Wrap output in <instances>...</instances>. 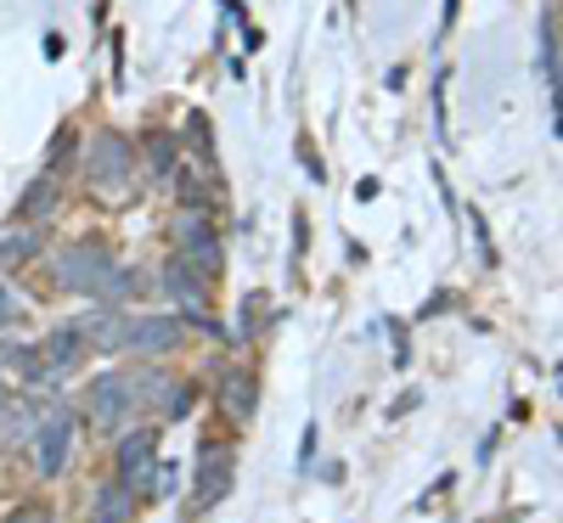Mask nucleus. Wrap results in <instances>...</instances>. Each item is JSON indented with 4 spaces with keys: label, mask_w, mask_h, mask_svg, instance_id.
Listing matches in <instances>:
<instances>
[{
    "label": "nucleus",
    "mask_w": 563,
    "mask_h": 523,
    "mask_svg": "<svg viewBox=\"0 0 563 523\" xmlns=\"http://www.w3.org/2000/svg\"><path fill=\"white\" fill-rule=\"evenodd\" d=\"M85 175H90V186L108 198V203H119V198H130V180H135V147L119 135V130H102L97 141H90V153H85Z\"/></svg>",
    "instance_id": "f03ea898"
},
{
    "label": "nucleus",
    "mask_w": 563,
    "mask_h": 523,
    "mask_svg": "<svg viewBox=\"0 0 563 523\" xmlns=\"http://www.w3.org/2000/svg\"><path fill=\"white\" fill-rule=\"evenodd\" d=\"M220 405L238 416V422H249L254 405H260V383H254L249 371H225V377H220Z\"/></svg>",
    "instance_id": "ddd939ff"
},
{
    "label": "nucleus",
    "mask_w": 563,
    "mask_h": 523,
    "mask_svg": "<svg viewBox=\"0 0 563 523\" xmlns=\"http://www.w3.org/2000/svg\"><path fill=\"white\" fill-rule=\"evenodd\" d=\"M113 461H119V485H124V490L147 485L153 467H158V434H153V427H135V434H124V445H119Z\"/></svg>",
    "instance_id": "423d86ee"
},
{
    "label": "nucleus",
    "mask_w": 563,
    "mask_h": 523,
    "mask_svg": "<svg viewBox=\"0 0 563 523\" xmlns=\"http://www.w3.org/2000/svg\"><path fill=\"white\" fill-rule=\"evenodd\" d=\"M175 248H180V259L192 265L203 281L220 276V236H214V225H209L198 209H186V214L175 220Z\"/></svg>",
    "instance_id": "20e7f679"
},
{
    "label": "nucleus",
    "mask_w": 563,
    "mask_h": 523,
    "mask_svg": "<svg viewBox=\"0 0 563 523\" xmlns=\"http://www.w3.org/2000/svg\"><path fill=\"white\" fill-rule=\"evenodd\" d=\"M74 326H79V338H85L90 349H102V355H119V349H124V332H130V321H124L113 304L90 310V315H79Z\"/></svg>",
    "instance_id": "9b49d317"
},
{
    "label": "nucleus",
    "mask_w": 563,
    "mask_h": 523,
    "mask_svg": "<svg viewBox=\"0 0 563 523\" xmlns=\"http://www.w3.org/2000/svg\"><path fill=\"white\" fill-rule=\"evenodd\" d=\"M85 405H90V422L119 427V422H124V411H135V405H141V400H135V377H124V371H102L97 383L85 389Z\"/></svg>",
    "instance_id": "39448f33"
},
{
    "label": "nucleus",
    "mask_w": 563,
    "mask_h": 523,
    "mask_svg": "<svg viewBox=\"0 0 563 523\" xmlns=\"http://www.w3.org/2000/svg\"><path fill=\"white\" fill-rule=\"evenodd\" d=\"M52 209H57V180H52V175H40L29 192H23V214H29V220H45Z\"/></svg>",
    "instance_id": "2eb2a0df"
},
{
    "label": "nucleus",
    "mask_w": 563,
    "mask_h": 523,
    "mask_svg": "<svg viewBox=\"0 0 563 523\" xmlns=\"http://www.w3.org/2000/svg\"><path fill=\"white\" fill-rule=\"evenodd\" d=\"M124 518H130V490L108 485V490H97V507H90L85 523H124Z\"/></svg>",
    "instance_id": "4468645a"
},
{
    "label": "nucleus",
    "mask_w": 563,
    "mask_h": 523,
    "mask_svg": "<svg viewBox=\"0 0 563 523\" xmlns=\"http://www.w3.org/2000/svg\"><path fill=\"white\" fill-rule=\"evenodd\" d=\"M147 153H153V169L169 180V175H175V164H180V153H175V135H153V141H147Z\"/></svg>",
    "instance_id": "dca6fc26"
},
{
    "label": "nucleus",
    "mask_w": 563,
    "mask_h": 523,
    "mask_svg": "<svg viewBox=\"0 0 563 523\" xmlns=\"http://www.w3.org/2000/svg\"><path fill=\"white\" fill-rule=\"evenodd\" d=\"M153 490H158V496H175V467H169V472H153Z\"/></svg>",
    "instance_id": "aec40b11"
},
{
    "label": "nucleus",
    "mask_w": 563,
    "mask_h": 523,
    "mask_svg": "<svg viewBox=\"0 0 563 523\" xmlns=\"http://www.w3.org/2000/svg\"><path fill=\"white\" fill-rule=\"evenodd\" d=\"M164 293L192 315V321H203V326H214V315H209V293H203V276L186 265V259H175V265H164Z\"/></svg>",
    "instance_id": "1a4fd4ad"
},
{
    "label": "nucleus",
    "mask_w": 563,
    "mask_h": 523,
    "mask_svg": "<svg viewBox=\"0 0 563 523\" xmlns=\"http://www.w3.org/2000/svg\"><path fill=\"white\" fill-rule=\"evenodd\" d=\"M29 445H34L29 456H34L40 479H57V472L68 467V456H74V411H68V405H45Z\"/></svg>",
    "instance_id": "7ed1b4c3"
},
{
    "label": "nucleus",
    "mask_w": 563,
    "mask_h": 523,
    "mask_svg": "<svg viewBox=\"0 0 563 523\" xmlns=\"http://www.w3.org/2000/svg\"><path fill=\"white\" fill-rule=\"evenodd\" d=\"M231 472H238V456H231V445H203L198 456V507H214L231 496Z\"/></svg>",
    "instance_id": "6e6552de"
},
{
    "label": "nucleus",
    "mask_w": 563,
    "mask_h": 523,
    "mask_svg": "<svg viewBox=\"0 0 563 523\" xmlns=\"http://www.w3.org/2000/svg\"><path fill=\"white\" fill-rule=\"evenodd\" d=\"M260 321H265V299H260V293H249V304H243V332H254Z\"/></svg>",
    "instance_id": "a211bd4d"
},
{
    "label": "nucleus",
    "mask_w": 563,
    "mask_h": 523,
    "mask_svg": "<svg viewBox=\"0 0 563 523\" xmlns=\"http://www.w3.org/2000/svg\"><path fill=\"white\" fill-rule=\"evenodd\" d=\"M135 400H147V405L164 411L169 422H180L186 411H192V389L175 383V377H164V371H147V377H141V383H135Z\"/></svg>",
    "instance_id": "9d476101"
},
{
    "label": "nucleus",
    "mask_w": 563,
    "mask_h": 523,
    "mask_svg": "<svg viewBox=\"0 0 563 523\" xmlns=\"http://www.w3.org/2000/svg\"><path fill=\"white\" fill-rule=\"evenodd\" d=\"M0 405H7V389H0Z\"/></svg>",
    "instance_id": "412c9836"
},
{
    "label": "nucleus",
    "mask_w": 563,
    "mask_h": 523,
    "mask_svg": "<svg viewBox=\"0 0 563 523\" xmlns=\"http://www.w3.org/2000/svg\"><path fill=\"white\" fill-rule=\"evenodd\" d=\"M90 344L79 338V326H57L52 338H45V349H40V360H45V371L52 377H63V371H74L79 366V355H85Z\"/></svg>",
    "instance_id": "f8f14e48"
},
{
    "label": "nucleus",
    "mask_w": 563,
    "mask_h": 523,
    "mask_svg": "<svg viewBox=\"0 0 563 523\" xmlns=\"http://www.w3.org/2000/svg\"><path fill=\"white\" fill-rule=\"evenodd\" d=\"M23 254H34V236H12V243H0V259H7V265H18Z\"/></svg>",
    "instance_id": "f3484780"
},
{
    "label": "nucleus",
    "mask_w": 563,
    "mask_h": 523,
    "mask_svg": "<svg viewBox=\"0 0 563 523\" xmlns=\"http://www.w3.org/2000/svg\"><path fill=\"white\" fill-rule=\"evenodd\" d=\"M12 321H18V299H12L7 288H0V332H7Z\"/></svg>",
    "instance_id": "6ab92c4d"
},
{
    "label": "nucleus",
    "mask_w": 563,
    "mask_h": 523,
    "mask_svg": "<svg viewBox=\"0 0 563 523\" xmlns=\"http://www.w3.org/2000/svg\"><path fill=\"white\" fill-rule=\"evenodd\" d=\"M57 281H63L68 293H85V299H124V293L135 288V276H130L108 248H97V243L68 248V254L57 259Z\"/></svg>",
    "instance_id": "f257e3e1"
},
{
    "label": "nucleus",
    "mask_w": 563,
    "mask_h": 523,
    "mask_svg": "<svg viewBox=\"0 0 563 523\" xmlns=\"http://www.w3.org/2000/svg\"><path fill=\"white\" fill-rule=\"evenodd\" d=\"M175 344H180V321H175V315H135L130 332H124V349L141 355V360L169 355Z\"/></svg>",
    "instance_id": "0eeeda50"
}]
</instances>
